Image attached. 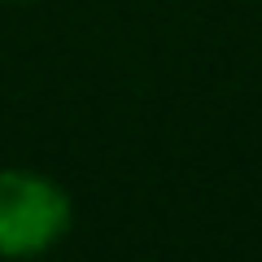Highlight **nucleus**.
Segmentation results:
<instances>
[{"instance_id":"1","label":"nucleus","mask_w":262,"mask_h":262,"mask_svg":"<svg viewBox=\"0 0 262 262\" xmlns=\"http://www.w3.org/2000/svg\"><path fill=\"white\" fill-rule=\"evenodd\" d=\"M75 206L57 179L39 170H0V258H35L66 241Z\"/></svg>"}]
</instances>
